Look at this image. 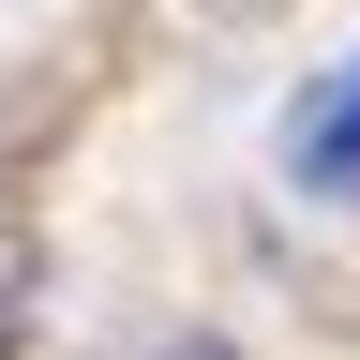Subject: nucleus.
Returning a JSON list of instances; mask_svg holds the SVG:
<instances>
[{
    "label": "nucleus",
    "mask_w": 360,
    "mask_h": 360,
    "mask_svg": "<svg viewBox=\"0 0 360 360\" xmlns=\"http://www.w3.org/2000/svg\"><path fill=\"white\" fill-rule=\"evenodd\" d=\"M285 165L315 180V195H360V60H345L330 90H315L300 120H285Z\"/></svg>",
    "instance_id": "f257e3e1"
},
{
    "label": "nucleus",
    "mask_w": 360,
    "mask_h": 360,
    "mask_svg": "<svg viewBox=\"0 0 360 360\" xmlns=\"http://www.w3.org/2000/svg\"><path fill=\"white\" fill-rule=\"evenodd\" d=\"M30 285H45V255L15 240V225H0V360H15V345H30Z\"/></svg>",
    "instance_id": "f03ea898"
},
{
    "label": "nucleus",
    "mask_w": 360,
    "mask_h": 360,
    "mask_svg": "<svg viewBox=\"0 0 360 360\" xmlns=\"http://www.w3.org/2000/svg\"><path fill=\"white\" fill-rule=\"evenodd\" d=\"M135 360H240V345H135Z\"/></svg>",
    "instance_id": "7ed1b4c3"
}]
</instances>
